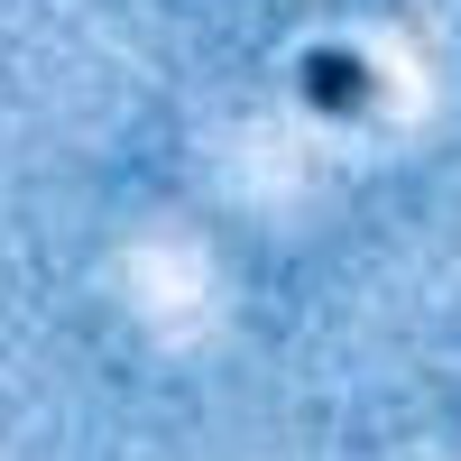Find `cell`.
I'll list each match as a JSON object with an SVG mask.
<instances>
[{"mask_svg": "<svg viewBox=\"0 0 461 461\" xmlns=\"http://www.w3.org/2000/svg\"><path fill=\"white\" fill-rule=\"evenodd\" d=\"M295 93L314 102L323 121H360V111L378 102V74H369V65H360L351 47H314V56L295 65Z\"/></svg>", "mask_w": 461, "mask_h": 461, "instance_id": "1", "label": "cell"}]
</instances>
